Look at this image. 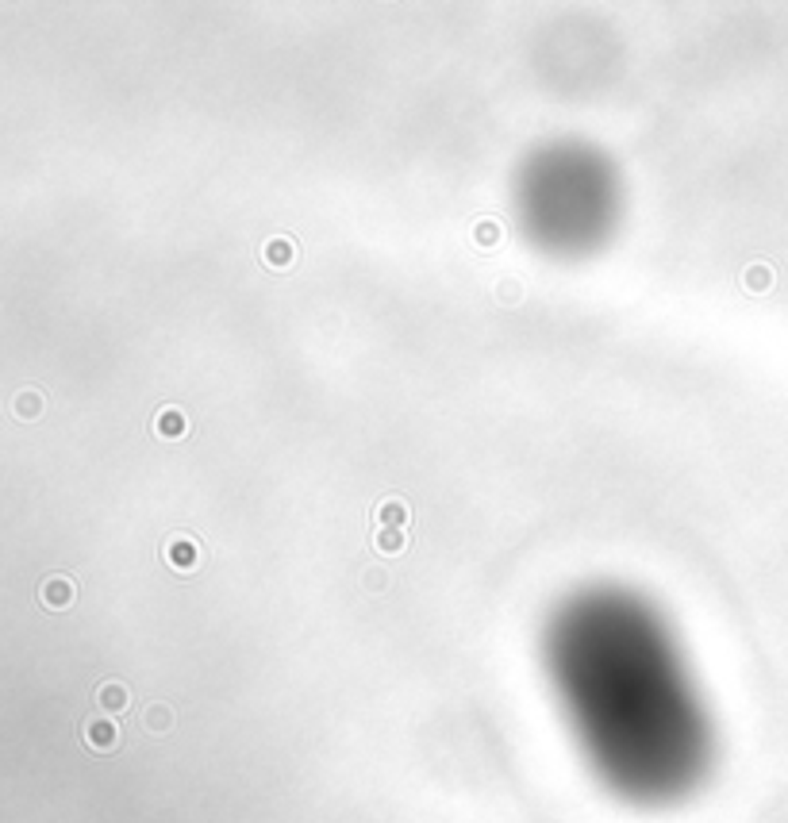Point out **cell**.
I'll list each match as a JSON object with an SVG mask.
<instances>
[{
  "label": "cell",
  "instance_id": "6da1fadb",
  "mask_svg": "<svg viewBox=\"0 0 788 823\" xmlns=\"http://www.w3.org/2000/svg\"><path fill=\"white\" fill-rule=\"evenodd\" d=\"M561 681L608 777L634 796L677 793L700 758V723L666 650L639 627L589 620L561 643Z\"/></svg>",
  "mask_w": 788,
  "mask_h": 823
},
{
  "label": "cell",
  "instance_id": "7a4b0ae2",
  "mask_svg": "<svg viewBox=\"0 0 788 823\" xmlns=\"http://www.w3.org/2000/svg\"><path fill=\"white\" fill-rule=\"evenodd\" d=\"M39 596H43V604H47V608H66V604L73 601V585L66 582V577H47L43 589H39Z\"/></svg>",
  "mask_w": 788,
  "mask_h": 823
},
{
  "label": "cell",
  "instance_id": "3957f363",
  "mask_svg": "<svg viewBox=\"0 0 788 823\" xmlns=\"http://www.w3.org/2000/svg\"><path fill=\"white\" fill-rule=\"evenodd\" d=\"M12 412L20 420H35L43 412V397L35 389H24V392H16V401H12Z\"/></svg>",
  "mask_w": 788,
  "mask_h": 823
},
{
  "label": "cell",
  "instance_id": "277c9868",
  "mask_svg": "<svg viewBox=\"0 0 788 823\" xmlns=\"http://www.w3.org/2000/svg\"><path fill=\"white\" fill-rule=\"evenodd\" d=\"M378 542H381V550H389V554L404 547V539H400V531H389V528H381V531H378Z\"/></svg>",
  "mask_w": 788,
  "mask_h": 823
},
{
  "label": "cell",
  "instance_id": "5b68a950",
  "mask_svg": "<svg viewBox=\"0 0 788 823\" xmlns=\"http://www.w3.org/2000/svg\"><path fill=\"white\" fill-rule=\"evenodd\" d=\"M404 519H408L404 504H392V500H389L385 508H381V523H404Z\"/></svg>",
  "mask_w": 788,
  "mask_h": 823
}]
</instances>
